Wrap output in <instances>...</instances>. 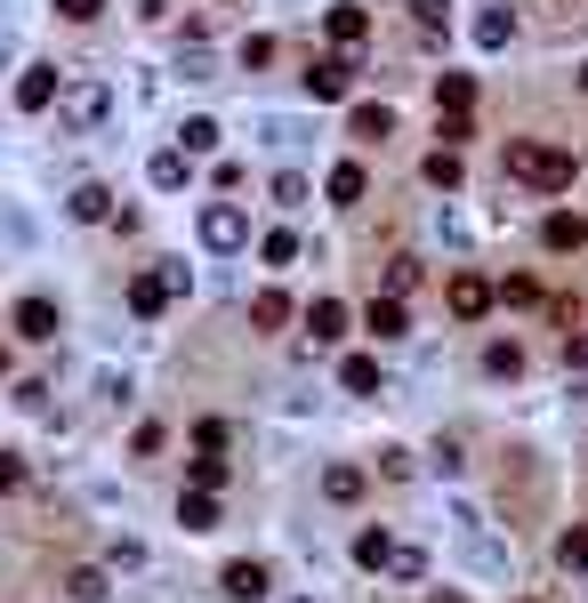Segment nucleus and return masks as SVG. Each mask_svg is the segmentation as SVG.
Masks as SVG:
<instances>
[{"label": "nucleus", "mask_w": 588, "mask_h": 603, "mask_svg": "<svg viewBox=\"0 0 588 603\" xmlns=\"http://www.w3.org/2000/svg\"><path fill=\"white\" fill-rule=\"evenodd\" d=\"M363 483H371V475H363L355 459H331V467H322V499H339V507H355Z\"/></svg>", "instance_id": "11"}, {"label": "nucleus", "mask_w": 588, "mask_h": 603, "mask_svg": "<svg viewBox=\"0 0 588 603\" xmlns=\"http://www.w3.org/2000/svg\"><path fill=\"white\" fill-rule=\"evenodd\" d=\"M476 40H483V49H509V40H516V16H509V9H483V16H476Z\"/></svg>", "instance_id": "22"}, {"label": "nucleus", "mask_w": 588, "mask_h": 603, "mask_svg": "<svg viewBox=\"0 0 588 603\" xmlns=\"http://www.w3.org/2000/svg\"><path fill=\"white\" fill-rule=\"evenodd\" d=\"M16 339H33V346H49L57 339V330H65V322H57V298H16Z\"/></svg>", "instance_id": "8"}, {"label": "nucleus", "mask_w": 588, "mask_h": 603, "mask_svg": "<svg viewBox=\"0 0 588 603\" xmlns=\"http://www.w3.org/2000/svg\"><path fill=\"white\" fill-rule=\"evenodd\" d=\"M540 242H549V249H580V242H588V218H573V210L540 218Z\"/></svg>", "instance_id": "15"}, {"label": "nucleus", "mask_w": 588, "mask_h": 603, "mask_svg": "<svg viewBox=\"0 0 588 603\" xmlns=\"http://www.w3.org/2000/svg\"><path fill=\"white\" fill-rule=\"evenodd\" d=\"M177 524H186V531H218V499L186 491V499H177Z\"/></svg>", "instance_id": "23"}, {"label": "nucleus", "mask_w": 588, "mask_h": 603, "mask_svg": "<svg viewBox=\"0 0 588 603\" xmlns=\"http://www.w3.org/2000/svg\"><path fill=\"white\" fill-rule=\"evenodd\" d=\"M322 25H331V49H347V57L363 49V40H371V16H363V9H355V0H339V9H331V16H322Z\"/></svg>", "instance_id": "10"}, {"label": "nucleus", "mask_w": 588, "mask_h": 603, "mask_svg": "<svg viewBox=\"0 0 588 603\" xmlns=\"http://www.w3.org/2000/svg\"><path fill=\"white\" fill-rule=\"evenodd\" d=\"M258 249H267V266H291V258H298V234H291V225H274Z\"/></svg>", "instance_id": "31"}, {"label": "nucleus", "mask_w": 588, "mask_h": 603, "mask_svg": "<svg viewBox=\"0 0 588 603\" xmlns=\"http://www.w3.org/2000/svg\"><path fill=\"white\" fill-rule=\"evenodd\" d=\"M476 106V73H443L436 81V113H468Z\"/></svg>", "instance_id": "16"}, {"label": "nucleus", "mask_w": 588, "mask_h": 603, "mask_svg": "<svg viewBox=\"0 0 588 603\" xmlns=\"http://www.w3.org/2000/svg\"><path fill=\"white\" fill-rule=\"evenodd\" d=\"M57 16H65V25H97V16H106V0H57Z\"/></svg>", "instance_id": "34"}, {"label": "nucleus", "mask_w": 588, "mask_h": 603, "mask_svg": "<svg viewBox=\"0 0 588 603\" xmlns=\"http://www.w3.org/2000/svg\"><path fill=\"white\" fill-rule=\"evenodd\" d=\"M307 330H315V346L347 339V306H339V298H315V306H307Z\"/></svg>", "instance_id": "14"}, {"label": "nucleus", "mask_w": 588, "mask_h": 603, "mask_svg": "<svg viewBox=\"0 0 588 603\" xmlns=\"http://www.w3.org/2000/svg\"><path fill=\"white\" fill-rule=\"evenodd\" d=\"M73 218H81V225H106V218H113V185H97V177L73 185Z\"/></svg>", "instance_id": "13"}, {"label": "nucleus", "mask_w": 588, "mask_h": 603, "mask_svg": "<svg viewBox=\"0 0 588 603\" xmlns=\"http://www.w3.org/2000/svg\"><path fill=\"white\" fill-rule=\"evenodd\" d=\"M428 185L452 194V185H460V153H443V145H436V153H428Z\"/></svg>", "instance_id": "32"}, {"label": "nucleus", "mask_w": 588, "mask_h": 603, "mask_svg": "<svg viewBox=\"0 0 588 603\" xmlns=\"http://www.w3.org/2000/svg\"><path fill=\"white\" fill-rule=\"evenodd\" d=\"M428 603H468V595H452V588H436V595H428Z\"/></svg>", "instance_id": "42"}, {"label": "nucleus", "mask_w": 588, "mask_h": 603, "mask_svg": "<svg viewBox=\"0 0 588 603\" xmlns=\"http://www.w3.org/2000/svg\"><path fill=\"white\" fill-rule=\"evenodd\" d=\"M347 89H355V57H347V49H331V57H315V65H307V97L339 106Z\"/></svg>", "instance_id": "4"}, {"label": "nucleus", "mask_w": 588, "mask_h": 603, "mask_svg": "<svg viewBox=\"0 0 588 603\" xmlns=\"http://www.w3.org/2000/svg\"><path fill=\"white\" fill-rule=\"evenodd\" d=\"M556 564L564 571H588V524H573V531L556 539Z\"/></svg>", "instance_id": "28"}, {"label": "nucleus", "mask_w": 588, "mask_h": 603, "mask_svg": "<svg viewBox=\"0 0 588 603\" xmlns=\"http://www.w3.org/2000/svg\"><path fill=\"white\" fill-rule=\"evenodd\" d=\"M355 564H363V571H388V564H395V539H388V531H355Z\"/></svg>", "instance_id": "18"}, {"label": "nucleus", "mask_w": 588, "mask_h": 603, "mask_svg": "<svg viewBox=\"0 0 588 603\" xmlns=\"http://www.w3.org/2000/svg\"><path fill=\"white\" fill-rule=\"evenodd\" d=\"M57 113H65L73 130H97V121L113 113V89H106V81H73V89L57 97Z\"/></svg>", "instance_id": "2"}, {"label": "nucleus", "mask_w": 588, "mask_h": 603, "mask_svg": "<svg viewBox=\"0 0 588 603\" xmlns=\"http://www.w3.org/2000/svg\"><path fill=\"white\" fill-rule=\"evenodd\" d=\"M146 177L161 185V194H177V185H186V153H177V145H161V153L146 161Z\"/></svg>", "instance_id": "19"}, {"label": "nucleus", "mask_w": 588, "mask_h": 603, "mask_svg": "<svg viewBox=\"0 0 588 603\" xmlns=\"http://www.w3.org/2000/svg\"><path fill=\"white\" fill-rule=\"evenodd\" d=\"M274 201H282V210H298V201H307V177L282 170V177H274Z\"/></svg>", "instance_id": "37"}, {"label": "nucleus", "mask_w": 588, "mask_h": 603, "mask_svg": "<svg viewBox=\"0 0 588 603\" xmlns=\"http://www.w3.org/2000/svg\"><path fill=\"white\" fill-rule=\"evenodd\" d=\"M483 370H492V379H516V370H524V346H516V339H492V346H483Z\"/></svg>", "instance_id": "25"}, {"label": "nucleus", "mask_w": 588, "mask_h": 603, "mask_svg": "<svg viewBox=\"0 0 588 603\" xmlns=\"http://www.w3.org/2000/svg\"><path fill=\"white\" fill-rule=\"evenodd\" d=\"M363 330H371V339H403L412 315H403V298H371V306H363Z\"/></svg>", "instance_id": "12"}, {"label": "nucleus", "mask_w": 588, "mask_h": 603, "mask_svg": "<svg viewBox=\"0 0 588 603\" xmlns=\"http://www.w3.org/2000/svg\"><path fill=\"white\" fill-rule=\"evenodd\" d=\"M509 177L532 185V194H564V185L580 177V161L564 153V145H540V137H516L509 145Z\"/></svg>", "instance_id": "1"}, {"label": "nucleus", "mask_w": 588, "mask_h": 603, "mask_svg": "<svg viewBox=\"0 0 588 603\" xmlns=\"http://www.w3.org/2000/svg\"><path fill=\"white\" fill-rule=\"evenodd\" d=\"M25 483V459H16V451H0V491H16Z\"/></svg>", "instance_id": "40"}, {"label": "nucleus", "mask_w": 588, "mask_h": 603, "mask_svg": "<svg viewBox=\"0 0 588 603\" xmlns=\"http://www.w3.org/2000/svg\"><path fill=\"white\" fill-rule=\"evenodd\" d=\"M57 97H65V73L57 65H33L25 81H16V113H49Z\"/></svg>", "instance_id": "6"}, {"label": "nucleus", "mask_w": 588, "mask_h": 603, "mask_svg": "<svg viewBox=\"0 0 588 603\" xmlns=\"http://www.w3.org/2000/svg\"><path fill=\"white\" fill-rule=\"evenodd\" d=\"M347 130L371 145V137H388V130H395V113H388V106H355V113H347Z\"/></svg>", "instance_id": "26"}, {"label": "nucleus", "mask_w": 588, "mask_h": 603, "mask_svg": "<svg viewBox=\"0 0 588 603\" xmlns=\"http://www.w3.org/2000/svg\"><path fill=\"white\" fill-rule=\"evenodd\" d=\"M194 443H201V459H218V451H226V419H201Z\"/></svg>", "instance_id": "35"}, {"label": "nucleus", "mask_w": 588, "mask_h": 603, "mask_svg": "<svg viewBox=\"0 0 588 603\" xmlns=\"http://www.w3.org/2000/svg\"><path fill=\"white\" fill-rule=\"evenodd\" d=\"M218 588H226L234 603H258V595L274 588V571L258 564V555H242V564H226V571H218Z\"/></svg>", "instance_id": "9"}, {"label": "nucleus", "mask_w": 588, "mask_h": 603, "mask_svg": "<svg viewBox=\"0 0 588 603\" xmlns=\"http://www.w3.org/2000/svg\"><path fill=\"white\" fill-rule=\"evenodd\" d=\"M250 242V218L234 201H201V249H242Z\"/></svg>", "instance_id": "5"}, {"label": "nucleus", "mask_w": 588, "mask_h": 603, "mask_svg": "<svg viewBox=\"0 0 588 603\" xmlns=\"http://www.w3.org/2000/svg\"><path fill=\"white\" fill-rule=\"evenodd\" d=\"M65 595L97 603V595H113V588H106V571H97V564H81V571H65Z\"/></svg>", "instance_id": "27"}, {"label": "nucleus", "mask_w": 588, "mask_h": 603, "mask_svg": "<svg viewBox=\"0 0 588 603\" xmlns=\"http://www.w3.org/2000/svg\"><path fill=\"white\" fill-rule=\"evenodd\" d=\"M339 386H347V394H379V362L371 355H347V362H339Z\"/></svg>", "instance_id": "21"}, {"label": "nucleus", "mask_w": 588, "mask_h": 603, "mask_svg": "<svg viewBox=\"0 0 588 603\" xmlns=\"http://www.w3.org/2000/svg\"><path fill=\"white\" fill-rule=\"evenodd\" d=\"M564 362H573V370H588V339H573V346H564Z\"/></svg>", "instance_id": "41"}, {"label": "nucleus", "mask_w": 588, "mask_h": 603, "mask_svg": "<svg viewBox=\"0 0 588 603\" xmlns=\"http://www.w3.org/2000/svg\"><path fill=\"white\" fill-rule=\"evenodd\" d=\"M177 290H186V266H161V274H137V282H130V315H146V322H154L161 306L177 298Z\"/></svg>", "instance_id": "3"}, {"label": "nucleus", "mask_w": 588, "mask_h": 603, "mask_svg": "<svg viewBox=\"0 0 588 603\" xmlns=\"http://www.w3.org/2000/svg\"><path fill=\"white\" fill-rule=\"evenodd\" d=\"M403 290H419V258H388V298H403Z\"/></svg>", "instance_id": "33"}, {"label": "nucleus", "mask_w": 588, "mask_h": 603, "mask_svg": "<svg viewBox=\"0 0 588 603\" xmlns=\"http://www.w3.org/2000/svg\"><path fill=\"white\" fill-rule=\"evenodd\" d=\"M443 298H452V315H460V322H483V315H492V298H500V290L483 282V274H452V290H443Z\"/></svg>", "instance_id": "7"}, {"label": "nucleus", "mask_w": 588, "mask_h": 603, "mask_svg": "<svg viewBox=\"0 0 588 603\" xmlns=\"http://www.w3.org/2000/svg\"><path fill=\"white\" fill-rule=\"evenodd\" d=\"M388 571H395V579H428V555H419V547H395Z\"/></svg>", "instance_id": "38"}, {"label": "nucleus", "mask_w": 588, "mask_h": 603, "mask_svg": "<svg viewBox=\"0 0 588 603\" xmlns=\"http://www.w3.org/2000/svg\"><path fill=\"white\" fill-rule=\"evenodd\" d=\"M186 483H194L201 499H218V483H226V459H194V467H186Z\"/></svg>", "instance_id": "29"}, {"label": "nucleus", "mask_w": 588, "mask_h": 603, "mask_svg": "<svg viewBox=\"0 0 588 603\" xmlns=\"http://www.w3.org/2000/svg\"><path fill=\"white\" fill-rule=\"evenodd\" d=\"M436 137H443V153H460V137H468V113H436Z\"/></svg>", "instance_id": "36"}, {"label": "nucleus", "mask_w": 588, "mask_h": 603, "mask_svg": "<svg viewBox=\"0 0 588 603\" xmlns=\"http://www.w3.org/2000/svg\"><path fill=\"white\" fill-rule=\"evenodd\" d=\"M291 603H315V595H291Z\"/></svg>", "instance_id": "44"}, {"label": "nucleus", "mask_w": 588, "mask_h": 603, "mask_svg": "<svg viewBox=\"0 0 588 603\" xmlns=\"http://www.w3.org/2000/svg\"><path fill=\"white\" fill-rule=\"evenodd\" d=\"M250 322H258V330H282V322H291V298H282V290H258V298H250Z\"/></svg>", "instance_id": "24"}, {"label": "nucleus", "mask_w": 588, "mask_h": 603, "mask_svg": "<svg viewBox=\"0 0 588 603\" xmlns=\"http://www.w3.org/2000/svg\"><path fill=\"white\" fill-rule=\"evenodd\" d=\"M177 153H186V161H194V153H218V121H210V113H194L186 130H177Z\"/></svg>", "instance_id": "20"}, {"label": "nucleus", "mask_w": 588, "mask_h": 603, "mask_svg": "<svg viewBox=\"0 0 588 603\" xmlns=\"http://www.w3.org/2000/svg\"><path fill=\"white\" fill-rule=\"evenodd\" d=\"M322 194H331V201H363V194H371V177H363V161H339V170L322 177Z\"/></svg>", "instance_id": "17"}, {"label": "nucleus", "mask_w": 588, "mask_h": 603, "mask_svg": "<svg viewBox=\"0 0 588 603\" xmlns=\"http://www.w3.org/2000/svg\"><path fill=\"white\" fill-rule=\"evenodd\" d=\"M412 16H419V33H443V25H452V0H412Z\"/></svg>", "instance_id": "30"}, {"label": "nucleus", "mask_w": 588, "mask_h": 603, "mask_svg": "<svg viewBox=\"0 0 588 603\" xmlns=\"http://www.w3.org/2000/svg\"><path fill=\"white\" fill-rule=\"evenodd\" d=\"M0 379H9V355H0Z\"/></svg>", "instance_id": "43"}, {"label": "nucleus", "mask_w": 588, "mask_h": 603, "mask_svg": "<svg viewBox=\"0 0 588 603\" xmlns=\"http://www.w3.org/2000/svg\"><path fill=\"white\" fill-rule=\"evenodd\" d=\"M500 298H509V306H532V298H540V282H532V274H516V282H500Z\"/></svg>", "instance_id": "39"}]
</instances>
